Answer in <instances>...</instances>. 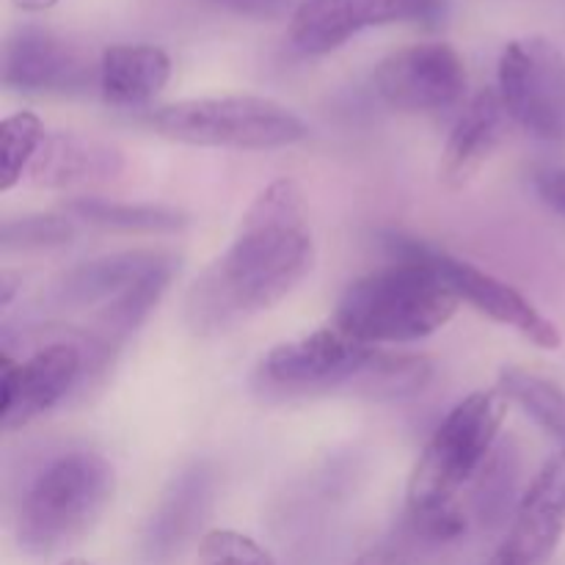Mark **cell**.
Instances as JSON below:
<instances>
[{
    "label": "cell",
    "mask_w": 565,
    "mask_h": 565,
    "mask_svg": "<svg viewBox=\"0 0 565 565\" xmlns=\"http://www.w3.org/2000/svg\"><path fill=\"white\" fill-rule=\"evenodd\" d=\"M116 491L110 461L92 450H72L50 461L22 494L14 539L22 555L53 557L81 541L108 511Z\"/></svg>",
    "instance_id": "obj_4"
},
{
    "label": "cell",
    "mask_w": 565,
    "mask_h": 565,
    "mask_svg": "<svg viewBox=\"0 0 565 565\" xmlns=\"http://www.w3.org/2000/svg\"><path fill=\"white\" fill-rule=\"evenodd\" d=\"M58 565H94V563L83 561V557H66V561H61Z\"/></svg>",
    "instance_id": "obj_31"
},
{
    "label": "cell",
    "mask_w": 565,
    "mask_h": 565,
    "mask_svg": "<svg viewBox=\"0 0 565 565\" xmlns=\"http://www.w3.org/2000/svg\"><path fill=\"white\" fill-rule=\"evenodd\" d=\"M11 3L22 11H44V9H53L58 0H11Z\"/></svg>",
    "instance_id": "obj_30"
},
{
    "label": "cell",
    "mask_w": 565,
    "mask_h": 565,
    "mask_svg": "<svg viewBox=\"0 0 565 565\" xmlns=\"http://www.w3.org/2000/svg\"><path fill=\"white\" fill-rule=\"evenodd\" d=\"M467 64L447 42H417L379 61L373 88L392 110L434 116L456 108L467 94Z\"/></svg>",
    "instance_id": "obj_9"
},
{
    "label": "cell",
    "mask_w": 565,
    "mask_h": 565,
    "mask_svg": "<svg viewBox=\"0 0 565 565\" xmlns=\"http://www.w3.org/2000/svg\"><path fill=\"white\" fill-rule=\"evenodd\" d=\"M3 86L33 97L86 94L99 86V58L86 44L50 28H14L3 42Z\"/></svg>",
    "instance_id": "obj_10"
},
{
    "label": "cell",
    "mask_w": 565,
    "mask_h": 565,
    "mask_svg": "<svg viewBox=\"0 0 565 565\" xmlns=\"http://www.w3.org/2000/svg\"><path fill=\"white\" fill-rule=\"evenodd\" d=\"M47 130L33 110H17L0 121V191L9 193L25 182Z\"/></svg>",
    "instance_id": "obj_23"
},
{
    "label": "cell",
    "mask_w": 565,
    "mask_h": 565,
    "mask_svg": "<svg viewBox=\"0 0 565 565\" xmlns=\"http://www.w3.org/2000/svg\"><path fill=\"white\" fill-rule=\"evenodd\" d=\"M171 81V58L158 44H110L99 53V97L114 108H143Z\"/></svg>",
    "instance_id": "obj_18"
},
{
    "label": "cell",
    "mask_w": 565,
    "mask_h": 565,
    "mask_svg": "<svg viewBox=\"0 0 565 565\" xmlns=\"http://www.w3.org/2000/svg\"><path fill=\"white\" fill-rule=\"evenodd\" d=\"M147 125L174 143L243 152L292 147L309 138V125L296 110L254 94H224L160 105L147 116Z\"/></svg>",
    "instance_id": "obj_5"
},
{
    "label": "cell",
    "mask_w": 565,
    "mask_h": 565,
    "mask_svg": "<svg viewBox=\"0 0 565 565\" xmlns=\"http://www.w3.org/2000/svg\"><path fill=\"white\" fill-rule=\"evenodd\" d=\"M373 353V348L331 323L270 348L254 370V386L265 397H303L348 390Z\"/></svg>",
    "instance_id": "obj_7"
},
{
    "label": "cell",
    "mask_w": 565,
    "mask_h": 565,
    "mask_svg": "<svg viewBox=\"0 0 565 565\" xmlns=\"http://www.w3.org/2000/svg\"><path fill=\"white\" fill-rule=\"evenodd\" d=\"M497 94L508 116L541 141H565V55L544 36L508 42L497 64Z\"/></svg>",
    "instance_id": "obj_8"
},
{
    "label": "cell",
    "mask_w": 565,
    "mask_h": 565,
    "mask_svg": "<svg viewBox=\"0 0 565 565\" xmlns=\"http://www.w3.org/2000/svg\"><path fill=\"white\" fill-rule=\"evenodd\" d=\"M193 565H276V561L252 535L221 527L202 535Z\"/></svg>",
    "instance_id": "obj_25"
},
{
    "label": "cell",
    "mask_w": 565,
    "mask_h": 565,
    "mask_svg": "<svg viewBox=\"0 0 565 565\" xmlns=\"http://www.w3.org/2000/svg\"><path fill=\"white\" fill-rule=\"evenodd\" d=\"M565 535V456L539 469L486 565H546Z\"/></svg>",
    "instance_id": "obj_12"
},
{
    "label": "cell",
    "mask_w": 565,
    "mask_h": 565,
    "mask_svg": "<svg viewBox=\"0 0 565 565\" xmlns=\"http://www.w3.org/2000/svg\"><path fill=\"white\" fill-rule=\"evenodd\" d=\"M351 565H406L401 552L390 550V546H375V550L359 555Z\"/></svg>",
    "instance_id": "obj_28"
},
{
    "label": "cell",
    "mask_w": 565,
    "mask_h": 565,
    "mask_svg": "<svg viewBox=\"0 0 565 565\" xmlns=\"http://www.w3.org/2000/svg\"><path fill=\"white\" fill-rule=\"evenodd\" d=\"M445 0H303L290 17V44L301 55H326L370 28L445 17Z\"/></svg>",
    "instance_id": "obj_11"
},
{
    "label": "cell",
    "mask_w": 565,
    "mask_h": 565,
    "mask_svg": "<svg viewBox=\"0 0 565 565\" xmlns=\"http://www.w3.org/2000/svg\"><path fill=\"white\" fill-rule=\"evenodd\" d=\"M171 257L174 254L154 252V248H132V252H116L86 259V263L72 265L64 274L55 276L44 287L42 298L53 309H66V312L97 309L99 312V309L119 301L125 292H130L138 281L147 279L152 270L169 263Z\"/></svg>",
    "instance_id": "obj_14"
},
{
    "label": "cell",
    "mask_w": 565,
    "mask_h": 565,
    "mask_svg": "<svg viewBox=\"0 0 565 565\" xmlns=\"http://www.w3.org/2000/svg\"><path fill=\"white\" fill-rule=\"evenodd\" d=\"M497 390L516 403L565 456V392L555 381L524 367H502Z\"/></svg>",
    "instance_id": "obj_21"
},
{
    "label": "cell",
    "mask_w": 565,
    "mask_h": 565,
    "mask_svg": "<svg viewBox=\"0 0 565 565\" xmlns=\"http://www.w3.org/2000/svg\"><path fill=\"white\" fill-rule=\"evenodd\" d=\"M215 494V472L210 463L196 461L182 469L160 497L152 519L143 533V546L152 557L163 561L180 552L204 522Z\"/></svg>",
    "instance_id": "obj_17"
},
{
    "label": "cell",
    "mask_w": 565,
    "mask_h": 565,
    "mask_svg": "<svg viewBox=\"0 0 565 565\" xmlns=\"http://www.w3.org/2000/svg\"><path fill=\"white\" fill-rule=\"evenodd\" d=\"M114 348L105 345L92 331L72 329L66 337L44 342L22 362L3 353L0 367V392L3 408L0 423L6 434L22 430L44 414L55 412L61 403L75 395L88 375L103 373Z\"/></svg>",
    "instance_id": "obj_6"
},
{
    "label": "cell",
    "mask_w": 565,
    "mask_h": 565,
    "mask_svg": "<svg viewBox=\"0 0 565 565\" xmlns=\"http://www.w3.org/2000/svg\"><path fill=\"white\" fill-rule=\"evenodd\" d=\"M436 367L428 356L417 353H379L370 356L362 373L348 384V390L367 401H408L423 395L434 381Z\"/></svg>",
    "instance_id": "obj_20"
},
{
    "label": "cell",
    "mask_w": 565,
    "mask_h": 565,
    "mask_svg": "<svg viewBox=\"0 0 565 565\" xmlns=\"http://www.w3.org/2000/svg\"><path fill=\"white\" fill-rule=\"evenodd\" d=\"M392 263L359 276L340 296L334 326L364 345H406L445 329L461 298L430 263L428 246L390 237Z\"/></svg>",
    "instance_id": "obj_3"
},
{
    "label": "cell",
    "mask_w": 565,
    "mask_h": 565,
    "mask_svg": "<svg viewBox=\"0 0 565 565\" xmlns=\"http://www.w3.org/2000/svg\"><path fill=\"white\" fill-rule=\"evenodd\" d=\"M70 215L86 221V224L99 226V230L116 232H182L191 218L182 210L163 207V204H127V202H108V199L81 196L66 204Z\"/></svg>",
    "instance_id": "obj_22"
},
{
    "label": "cell",
    "mask_w": 565,
    "mask_h": 565,
    "mask_svg": "<svg viewBox=\"0 0 565 565\" xmlns=\"http://www.w3.org/2000/svg\"><path fill=\"white\" fill-rule=\"evenodd\" d=\"M508 119L511 116H508L497 88H483L475 94L467 108L458 114L445 149H441L439 180L452 191L469 185L489 163L491 154L500 149Z\"/></svg>",
    "instance_id": "obj_16"
},
{
    "label": "cell",
    "mask_w": 565,
    "mask_h": 565,
    "mask_svg": "<svg viewBox=\"0 0 565 565\" xmlns=\"http://www.w3.org/2000/svg\"><path fill=\"white\" fill-rule=\"evenodd\" d=\"M428 257L441 270V276L450 281L458 298L478 309L480 315L505 326V329H513L544 351H557L563 345L557 326L513 285L497 279L489 270H480L478 265L467 263V259L441 252V248L428 246Z\"/></svg>",
    "instance_id": "obj_13"
},
{
    "label": "cell",
    "mask_w": 565,
    "mask_h": 565,
    "mask_svg": "<svg viewBox=\"0 0 565 565\" xmlns=\"http://www.w3.org/2000/svg\"><path fill=\"white\" fill-rule=\"evenodd\" d=\"M505 412L508 397L500 390H478L436 425L406 489L408 527L419 541L450 544L467 533L469 513L458 497L475 483L500 445Z\"/></svg>",
    "instance_id": "obj_2"
},
{
    "label": "cell",
    "mask_w": 565,
    "mask_h": 565,
    "mask_svg": "<svg viewBox=\"0 0 565 565\" xmlns=\"http://www.w3.org/2000/svg\"><path fill=\"white\" fill-rule=\"evenodd\" d=\"M315 268V235L307 193L279 177L254 196L235 237L185 296V326L218 337L285 301Z\"/></svg>",
    "instance_id": "obj_1"
},
{
    "label": "cell",
    "mask_w": 565,
    "mask_h": 565,
    "mask_svg": "<svg viewBox=\"0 0 565 565\" xmlns=\"http://www.w3.org/2000/svg\"><path fill=\"white\" fill-rule=\"evenodd\" d=\"M535 191H539L541 202L550 204L555 213L565 218V169L563 166H550L535 174Z\"/></svg>",
    "instance_id": "obj_27"
},
{
    "label": "cell",
    "mask_w": 565,
    "mask_h": 565,
    "mask_svg": "<svg viewBox=\"0 0 565 565\" xmlns=\"http://www.w3.org/2000/svg\"><path fill=\"white\" fill-rule=\"evenodd\" d=\"M210 3L248 20H281L296 14L303 0H210Z\"/></svg>",
    "instance_id": "obj_26"
},
{
    "label": "cell",
    "mask_w": 565,
    "mask_h": 565,
    "mask_svg": "<svg viewBox=\"0 0 565 565\" xmlns=\"http://www.w3.org/2000/svg\"><path fill=\"white\" fill-rule=\"evenodd\" d=\"M522 458H519L516 441L508 436L494 447L491 458L472 483V494H469V519L480 524L483 530H497L505 522H511L516 513L519 500V472H522Z\"/></svg>",
    "instance_id": "obj_19"
},
{
    "label": "cell",
    "mask_w": 565,
    "mask_h": 565,
    "mask_svg": "<svg viewBox=\"0 0 565 565\" xmlns=\"http://www.w3.org/2000/svg\"><path fill=\"white\" fill-rule=\"evenodd\" d=\"M14 292H17V274L3 270V274H0V307H3V312L11 307Z\"/></svg>",
    "instance_id": "obj_29"
},
{
    "label": "cell",
    "mask_w": 565,
    "mask_h": 565,
    "mask_svg": "<svg viewBox=\"0 0 565 565\" xmlns=\"http://www.w3.org/2000/svg\"><path fill=\"white\" fill-rule=\"evenodd\" d=\"M125 171V152L103 138L72 130L47 132L25 182L44 191H77L114 182Z\"/></svg>",
    "instance_id": "obj_15"
},
{
    "label": "cell",
    "mask_w": 565,
    "mask_h": 565,
    "mask_svg": "<svg viewBox=\"0 0 565 565\" xmlns=\"http://www.w3.org/2000/svg\"><path fill=\"white\" fill-rule=\"evenodd\" d=\"M75 237V221L66 215L36 213L9 218L0 226V248L3 252H42L58 248Z\"/></svg>",
    "instance_id": "obj_24"
}]
</instances>
